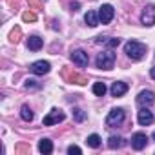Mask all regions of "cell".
Here are the masks:
<instances>
[{"mask_svg": "<svg viewBox=\"0 0 155 155\" xmlns=\"http://www.w3.org/2000/svg\"><path fill=\"white\" fill-rule=\"evenodd\" d=\"M153 140H155V133H153Z\"/></svg>", "mask_w": 155, "mask_h": 155, "instance_id": "cell-31", "label": "cell"}, {"mask_svg": "<svg viewBox=\"0 0 155 155\" xmlns=\"http://www.w3.org/2000/svg\"><path fill=\"white\" fill-rule=\"evenodd\" d=\"M84 20H86V24H88L90 28H95V26L101 24V20H99V13H95V11H88V13L84 15Z\"/></svg>", "mask_w": 155, "mask_h": 155, "instance_id": "cell-18", "label": "cell"}, {"mask_svg": "<svg viewBox=\"0 0 155 155\" xmlns=\"http://www.w3.org/2000/svg\"><path fill=\"white\" fill-rule=\"evenodd\" d=\"M137 120H139L140 126H150V124H153L155 117H153V113H151L148 108H142V110L139 111V115H137Z\"/></svg>", "mask_w": 155, "mask_h": 155, "instance_id": "cell-12", "label": "cell"}, {"mask_svg": "<svg viewBox=\"0 0 155 155\" xmlns=\"http://www.w3.org/2000/svg\"><path fill=\"white\" fill-rule=\"evenodd\" d=\"M124 119H126L124 110H122V108H113V110L108 113V117H106V126H108V128L119 126V124H122Z\"/></svg>", "mask_w": 155, "mask_h": 155, "instance_id": "cell-3", "label": "cell"}, {"mask_svg": "<svg viewBox=\"0 0 155 155\" xmlns=\"http://www.w3.org/2000/svg\"><path fill=\"white\" fill-rule=\"evenodd\" d=\"M113 15H115V9L111 4H102L101 9H99V20L101 24H110L113 20Z\"/></svg>", "mask_w": 155, "mask_h": 155, "instance_id": "cell-5", "label": "cell"}, {"mask_svg": "<svg viewBox=\"0 0 155 155\" xmlns=\"http://www.w3.org/2000/svg\"><path fill=\"white\" fill-rule=\"evenodd\" d=\"M146 51H148V48H146L144 44L137 42V40H130V42L124 44V53H126L131 60H140V58H144Z\"/></svg>", "mask_w": 155, "mask_h": 155, "instance_id": "cell-1", "label": "cell"}, {"mask_svg": "<svg viewBox=\"0 0 155 155\" xmlns=\"http://www.w3.org/2000/svg\"><path fill=\"white\" fill-rule=\"evenodd\" d=\"M38 151L44 153V155H49L53 151V142L49 139H40L38 140Z\"/></svg>", "mask_w": 155, "mask_h": 155, "instance_id": "cell-17", "label": "cell"}, {"mask_svg": "<svg viewBox=\"0 0 155 155\" xmlns=\"http://www.w3.org/2000/svg\"><path fill=\"white\" fill-rule=\"evenodd\" d=\"M20 117H22V120H26V122H31V120H33V111H31V108L24 104V106L20 108Z\"/></svg>", "mask_w": 155, "mask_h": 155, "instance_id": "cell-20", "label": "cell"}, {"mask_svg": "<svg viewBox=\"0 0 155 155\" xmlns=\"http://www.w3.org/2000/svg\"><path fill=\"white\" fill-rule=\"evenodd\" d=\"M22 20L24 22H37V15L33 11H24L22 13Z\"/></svg>", "mask_w": 155, "mask_h": 155, "instance_id": "cell-26", "label": "cell"}, {"mask_svg": "<svg viewBox=\"0 0 155 155\" xmlns=\"http://www.w3.org/2000/svg\"><path fill=\"white\" fill-rule=\"evenodd\" d=\"M86 144H88L90 148H99V146H101V137H99L97 133H91V135L86 139Z\"/></svg>", "mask_w": 155, "mask_h": 155, "instance_id": "cell-21", "label": "cell"}, {"mask_svg": "<svg viewBox=\"0 0 155 155\" xmlns=\"http://www.w3.org/2000/svg\"><path fill=\"white\" fill-rule=\"evenodd\" d=\"M15 153H17V155L31 153V146H29V144H17V146H15Z\"/></svg>", "mask_w": 155, "mask_h": 155, "instance_id": "cell-23", "label": "cell"}, {"mask_svg": "<svg viewBox=\"0 0 155 155\" xmlns=\"http://www.w3.org/2000/svg\"><path fill=\"white\" fill-rule=\"evenodd\" d=\"M115 53L111 51V49H106V51H102V53H99L97 55V58H95V64H97V68L99 69H111L113 68V64H115Z\"/></svg>", "mask_w": 155, "mask_h": 155, "instance_id": "cell-2", "label": "cell"}, {"mask_svg": "<svg viewBox=\"0 0 155 155\" xmlns=\"http://www.w3.org/2000/svg\"><path fill=\"white\" fill-rule=\"evenodd\" d=\"M68 153H69V155H73V153H75V155H81V153H82V150H81L79 146H75V144H71V146L68 148Z\"/></svg>", "mask_w": 155, "mask_h": 155, "instance_id": "cell-28", "label": "cell"}, {"mask_svg": "<svg viewBox=\"0 0 155 155\" xmlns=\"http://www.w3.org/2000/svg\"><path fill=\"white\" fill-rule=\"evenodd\" d=\"M66 119V115L60 111V110H57V108H53L46 117H44V126H53V124H58V122H62Z\"/></svg>", "mask_w": 155, "mask_h": 155, "instance_id": "cell-6", "label": "cell"}, {"mask_svg": "<svg viewBox=\"0 0 155 155\" xmlns=\"http://www.w3.org/2000/svg\"><path fill=\"white\" fill-rule=\"evenodd\" d=\"M150 75H151V79L155 81V68H151V69H150Z\"/></svg>", "mask_w": 155, "mask_h": 155, "instance_id": "cell-30", "label": "cell"}, {"mask_svg": "<svg viewBox=\"0 0 155 155\" xmlns=\"http://www.w3.org/2000/svg\"><path fill=\"white\" fill-rule=\"evenodd\" d=\"M146 144H148V137H146V133L137 131V133H133V135H131V148H133V150L140 151V150H144V148H146Z\"/></svg>", "mask_w": 155, "mask_h": 155, "instance_id": "cell-9", "label": "cell"}, {"mask_svg": "<svg viewBox=\"0 0 155 155\" xmlns=\"http://www.w3.org/2000/svg\"><path fill=\"white\" fill-rule=\"evenodd\" d=\"M29 69H31L33 75H46V73H49L51 64H49L48 60H37V62H33V64L29 66Z\"/></svg>", "mask_w": 155, "mask_h": 155, "instance_id": "cell-10", "label": "cell"}, {"mask_svg": "<svg viewBox=\"0 0 155 155\" xmlns=\"http://www.w3.org/2000/svg\"><path fill=\"white\" fill-rule=\"evenodd\" d=\"M95 44H104V46H108V48H117L119 44H120V38H111V37H97L95 38Z\"/></svg>", "mask_w": 155, "mask_h": 155, "instance_id": "cell-14", "label": "cell"}, {"mask_svg": "<svg viewBox=\"0 0 155 155\" xmlns=\"http://www.w3.org/2000/svg\"><path fill=\"white\" fill-rule=\"evenodd\" d=\"M42 38L40 37H37V35H31L29 38H28V49L29 51H38L40 48H42Z\"/></svg>", "mask_w": 155, "mask_h": 155, "instance_id": "cell-15", "label": "cell"}, {"mask_svg": "<svg viewBox=\"0 0 155 155\" xmlns=\"http://www.w3.org/2000/svg\"><path fill=\"white\" fill-rule=\"evenodd\" d=\"M153 102H155V93L150 91V90H144V91H140V93L137 95V104H139L140 108H148V106H151Z\"/></svg>", "mask_w": 155, "mask_h": 155, "instance_id": "cell-8", "label": "cell"}, {"mask_svg": "<svg viewBox=\"0 0 155 155\" xmlns=\"http://www.w3.org/2000/svg\"><path fill=\"white\" fill-rule=\"evenodd\" d=\"M20 37H22V29H20V26H15L11 29V33H9V42L11 44H18L20 42Z\"/></svg>", "mask_w": 155, "mask_h": 155, "instance_id": "cell-19", "label": "cell"}, {"mask_svg": "<svg viewBox=\"0 0 155 155\" xmlns=\"http://www.w3.org/2000/svg\"><path fill=\"white\" fill-rule=\"evenodd\" d=\"M24 86H26V90H37V88H40L35 79H28V81L24 82Z\"/></svg>", "mask_w": 155, "mask_h": 155, "instance_id": "cell-27", "label": "cell"}, {"mask_svg": "<svg viewBox=\"0 0 155 155\" xmlns=\"http://www.w3.org/2000/svg\"><path fill=\"white\" fill-rule=\"evenodd\" d=\"M71 60H73V64H77L79 68H86V66H88V62H90L88 53H86V51H82V49H75V51L71 53Z\"/></svg>", "mask_w": 155, "mask_h": 155, "instance_id": "cell-11", "label": "cell"}, {"mask_svg": "<svg viewBox=\"0 0 155 155\" xmlns=\"http://www.w3.org/2000/svg\"><path fill=\"white\" fill-rule=\"evenodd\" d=\"M110 91H111V95H113V97H122V95L128 91V84H126V82L117 81V82H113V84H111Z\"/></svg>", "mask_w": 155, "mask_h": 155, "instance_id": "cell-13", "label": "cell"}, {"mask_svg": "<svg viewBox=\"0 0 155 155\" xmlns=\"http://www.w3.org/2000/svg\"><path fill=\"white\" fill-rule=\"evenodd\" d=\"M79 8H81V4H79V2H73V4H71V11H77Z\"/></svg>", "mask_w": 155, "mask_h": 155, "instance_id": "cell-29", "label": "cell"}, {"mask_svg": "<svg viewBox=\"0 0 155 155\" xmlns=\"http://www.w3.org/2000/svg\"><path fill=\"white\" fill-rule=\"evenodd\" d=\"M62 77H64V81L69 82V84H79V86H86V84H88V79H86V77L75 73V71H71V69H68V68L62 69Z\"/></svg>", "mask_w": 155, "mask_h": 155, "instance_id": "cell-4", "label": "cell"}, {"mask_svg": "<svg viewBox=\"0 0 155 155\" xmlns=\"http://www.w3.org/2000/svg\"><path fill=\"white\" fill-rule=\"evenodd\" d=\"M73 119H75L77 122H84V120H86V113H84L81 108H75V110H73Z\"/></svg>", "mask_w": 155, "mask_h": 155, "instance_id": "cell-24", "label": "cell"}, {"mask_svg": "<svg viewBox=\"0 0 155 155\" xmlns=\"http://www.w3.org/2000/svg\"><path fill=\"white\" fill-rule=\"evenodd\" d=\"M28 4H29V9H35V11H42L44 9L42 0H28Z\"/></svg>", "mask_w": 155, "mask_h": 155, "instance_id": "cell-25", "label": "cell"}, {"mask_svg": "<svg viewBox=\"0 0 155 155\" xmlns=\"http://www.w3.org/2000/svg\"><path fill=\"white\" fill-rule=\"evenodd\" d=\"M93 93L97 97H104L106 95V84L104 82H95L93 84Z\"/></svg>", "mask_w": 155, "mask_h": 155, "instance_id": "cell-22", "label": "cell"}, {"mask_svg": "<svg viewBox=\"0 0 155 155\" xmlns=\"http://www.w3.org/2000/svg\"><path fill=\"white\" fill-rule=\"evenodd\" d=\"M140 22L144 26H153L155 24V4H148L142 13H140Z\"/></svg>", "mask_w": 155, "mask_h": 155, "instance_id": "cell-7", "label": "cell"}, {"mask_svg": "<svg viewBox=\"0 0 155 155\" xmlns=\"http://www.w3.org/2000/svg\"><path fill=\"white\" fill-rule=\"evenodd\" d=\"M126 144V140H124V137H120V135H111L110 139H108V146L111 148V150H119V148H122Z\"/></svg>", "mask_w": 155, "mask_h": 155, "instance_id": "cell-16", "label": "cell"}]
</instances>
